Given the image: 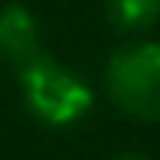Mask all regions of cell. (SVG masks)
I'll list each match as a JSON object with an SVG mask.
<instances>
[{
    "mask_svg": "<svg viewBox=\"0 0 160 160\" xmlns=\"http://www.w3.org/2000/svg\"><path fill=\"white\" fill-rule=\"evenodd\" d=\"M17 75L28 109L48 126H72L92 109L89 85L51 55H38L34 62L17 68Z\"/></svg>",
    "mask_w": 160,
    "mask_h": 160,
    "instance_id": "cell-1",
    "label": "cell"
},
{
    "mask_svg": "<svg viewBox=\"0 0 160 160\" xmlns=\"http://www.w3.org/2000/svg\"><path fill=\"white\" fill-rule=\"evenodd\" d=\"M112 102L136 119H160V44H129L116 51L106 68Z\"/></svg>",
    "mask_w": 160,
    "mask_h": 160,
    "instance_id": "cell-2",
    "label": "cell"
},
{
    "mask_svg": "<svg viewBox=\"0 0 160 160\" xmlns=\"http://www.w3.org/2000/svg\"><path fill=\"white\" fill-rule=\"evenodd\" d=\"M38 55H44V48L34 14L24 3H7L0 10V58L14 68H24Z\"/></svg>",
    "mask_w": 160,
    "mask_h": 160,
    "instance_id": "cell-3",
    "label": "cell"
},
{
    "mask_svg": "<svg viewBox=\"0 0 160 160\" xmlns=\"http://www.w3.org/2000/svg\"><path fill=\"white\" fill-rule=\"evenodd\" d=\"M106 14L119 31H147L160 17V0H106Z\"/></svg>",
    "mask_w": 160,
    "mask_h": 160,
    "instance_id": "cell-4",
    "label": "cell"
},
{
    "mask_svg": "<svg viewBox=\"0 0 160 160\" xmlns=\"http://www.w3.org/2000/svg\"><path fill=\"white\" fill-rule=\"evenodd\" d=\"M112 160H150V157H143V153H123V157H112Z\"/></svg>",
    "mask_w": 160,
    "mask_h": 160,
    "instance_id": "cell-5",
    "label": "cell"
}]
</instances>
